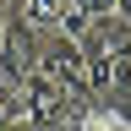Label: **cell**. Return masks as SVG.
<instances>
[{
	"label": "cell",
	"mask_w": 131,
	"mask_h": 131,
	"mask_svg": "<svg viewBox=\"0 0 131 131\" xmlns=\"http://www.w3.org/2000/svg\"><path fill=\"white\" fill-rule=\"evenodd\" d=\"M38 71L49 82H60V93L93 104V88H88V60H82V44L66 38V33H49L44 38V55H38Z\"/></svg>",
	"instance_id": "7a4b0ae2"
},
{
	"label": "cell",
	"mask_w": 131,
	"mask_h": 131,
	"mask_svg": "<svg viewBox=\"0 0 131 131\" xmlns=\"http://www.w3.org/2000/svg\"><path fill=\"white\" fill-rule=\"evenodd\" d=\"M82 44V60H88V88L98 109H115L131 120V22L109 16V22H93Z\"/></svg>",
	"instance_id": "6da1fadb"
},
{
	"label": "cell",
	"mask_w": 131,
	"mask_h": 131,
	"mask_svg": "<svg viewBox=\"0 0 131 131\" xmlns=\"http://www.w3.org/2000/svg\"><path fill=\"white\" fill-rule=\"evenodd\" d=\"M82 131H131V120H126V115H115V109H93Z\"/></svg>",
	"instance_id": "8992f818"
},
{
	"label": "cell",
	"mask_w": 131,
	"mask_h": 131,
	"mask_svg": "<svg viewBox=\"0 0 131 131\" xmlns=\"http://www.w3.org/2000/svg\"><path fill=\"white\" fill-rule=\"evenodd\" d=\"M22 120V88H16L11 77H0V131Z\"/></svg>",
	"instance_id": "5b68a950"
},
{
	"label": "cell",
	"mask_w": 131,
	"mask_h": 131,
	"mask_svg": "<svg viewBox=\"0 0 131 131\" xmlns=\"http://www.w3.org/2000/svg\"><path fill=\"white\" fill-rule=\"evenodd\" d=\"M6 22H11V6L0 0V38H6Z\"/></svg>",
	"instance_id": "52a82bcc"
},
{
	"label": "cell",
	"mask_w": 131,
	"mask_h": 131,
	"mask_svg": "<svg viewBox=\"0 0 131 131\" xmlns=\"http://www.w3.org/2000/svg\"><path fill=\"white\" fill-rule=\"evenodd\" d=\"M77 11V0H22V16L38 33H60V22Z\"/></svg>",
	"instance_id": "277c9868"
},
{
	"label": "cell",
	"mask_w": 131,
	"mask_h": 131,
	"mask_svg": "<svg viewBox=\"0 0 131 131\" xmlns=\"http://www.w3.org/2000/svg\"><path fill=\"white\" fill-rule=\"evenodd\" d=\"M38 55H44V33L27 22V16H11L6 22V38H0V77H11L16 88L38 71Z\"/></svg>",
	"instance_id": "3957f363"
},
{
	"label": "cell",
	"mask_w": 131,
	"mask_h": 131,
	"mask_svg": "<svg viewBox=\"0 0 131 131\" xmlns=\"http://www.w3.org/2000/svg\"><path fill=\"white\" fill-rule=\"evenodd\" d=\"M115 16H120V22H131V0H120V6H115Z\"/></svg>",
	"instance_id": "ba28073f"
},
{
	"label": "cell",
	"mask_w": 131,
	"mask_h": 131,
	"mask_svg": "<svg viewBox=\"0 0 131 131\" xmlns=\"http://www.w3.org/2000/svg\"><path fill=\"white\" fill-rule=\"evenodd\" d=\"M6 131H33V126H27V120H16V126H6Z\"/></svg>",
	"instance_id": "9c48e42d"
}]
</instances>
